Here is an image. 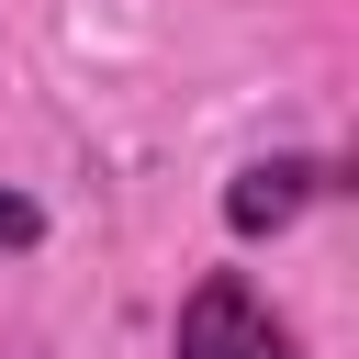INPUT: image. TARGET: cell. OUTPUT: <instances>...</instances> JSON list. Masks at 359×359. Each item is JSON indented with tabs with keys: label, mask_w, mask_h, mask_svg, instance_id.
<instances>
[{
	"label": "cell",
	"mask_w": 359,
	"mask_h": 359,
	"mask_svg": "<svg viewBox=\"0 0 359 359\" xmlns=\"http://www.w3.org/2000/svg\"><path fill=\"white\" fill-rule=\"evenodd\" d=\"M314 191H337V168H325V157H258V168H236V180H224V224H236V236H280Z\"/></svg>",
	"instance_id": "obj_1"
},
{
	"label": "cell",
	"mask_w": 359,
	"mask_h": 359,
	"mask_svg": "<svg viewBox=\"0 0 359 359\" xmlns=\"http://www.w3.org/2000/svg\"><path fill=\"white\" fill-rule=\"evenodd\" d=\"M247 280H202L191 303H180V359H236V337H247Z\"/></svg>",
	"instance_id": "obj_2"
},
{
	"label": "cell",
	"mask_w": 359,
	"mask_h": 359,
	"mask_svg": "<svg viewBox=\"0 0 359 359\" xmlns=\"http://www.w3.org/2000/svg\"><path fill=\"white\" fill-rule=\"evenodd\" d=\"M236 359H303V348H292V325H269V314H247V337H236Z\"/></svg>",
	"instance_id": "obj_3"
},
{
	"label": "cell",
	"mask_w": 359,
	"mask_h": 359,
	"mask_svg": "<svg viewBox=\"0 0 359 359\" xmlns=\"http://www.w3.org/2000/svg\"><path fill=\"white\" fill-rule=\"evenodd\" d=\"M34 236H45V213H34L22 191H0V247H34Z\"/></svg>",
	"instance_id": "obj_4"
}]
</instances>
